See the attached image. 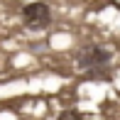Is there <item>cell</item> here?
<instances>
[{"label": "cell", "mask_w": 120, "mask_h": 120, "mask_svg": "<svg viewBox=\"0 0 120 120\" xmlns=\"http://www.w3.org/2000/svg\"><path fill=\"white\" fill-rule=\"evenodd\" d=\"M22 25L32 32H42L52 25V10L47 3H30L22 8Z\"/></svg>", "instance_id": "2"}, {"label": "cell", "mask_w": 120, "mask_h": 120, "mask_svg": "<svg viewBox=\"0 0 120 120\" xmlns=\"http://www.w3.org/2000/svg\"><path fill=\"white\" fill-rule=\"evenodd\" d=\"M56 120H83V115H81L79 110H61Z\"/></svg>", "instance_id": "3"}, {"label": "cell", "mask_w": 120, "mask_h": 120, "mask_svg": "<svg viewBox=\"0 0 120 120\" xmlns=\"http://www.w3.org/2000/svg\"><path fill=\"white\" fill-rule=\"evenodd\" d=\"M110 59L113 54L101 44H86L76 54V66L91 76H108L110 74Z\"/></svg>", "instance_id": "1"}]
</instances>
